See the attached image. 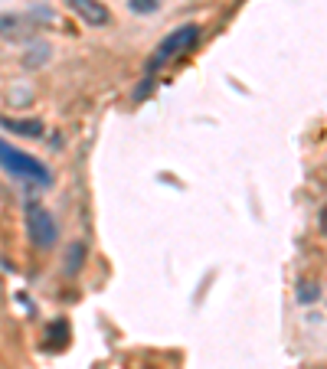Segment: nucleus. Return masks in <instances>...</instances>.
I'll return each instance as SVG.
<instances>
[{
  "label": "nucleus",
  "instance_id": "f257e3e1",
  "mask_svg": "<svg viewBox=\"0 0 327 369\" xmlns=\"http://www.w3.org/2000/svg\"><path fill=\"white\" fill-rule=\"evenodd\" d=\"M200 37H203V30L197 23L170 30V33L157 43V50L151 52V59H148V79H151L157 69H164L167 62H174V59H180V56H187L190 50H197V46H200Z\"/></svg>",
  "mask_w": 327,
  "mask_h": 369
},
{
  "label": "nucleus",
  "instance_id": "f03ea898",
  "mask_svg": "<svg viewBox=\"0 0 327 369\" xmlns=\"http://www.w3.org/2000/svg\"><path fill=\"white\" fill-rule=\"evenodd\" d=\"M0 170H7L10 177H17V180H30V183H39V186L52 183V173L43 160H37L33 154H26V150H20V148H13V144H7L3 137H0Z\"/></svg>",
  "mask_w": 327,
  "mask_h": 369
},
{
  "label": "nucleus",
  "instance_id": "7ed1b4c3",
  "mask_svg": "<svg viewBox=\"0 0 327 369\" xmlns=\"http://www.w3.org/2000/svg\"><path fill=\"white\" fill-rule=\"evenodd\" d=\"M26 235H30V242L37 248H52L56 246V239H59V226L52 219V212L46 206H39V203H30L26 206Z\"/></svg>",
  "mask_w": 327,
  "mask_h": 369
},
{
  "label": "nucleus",
  "instance_id": "20e7f679",
  "mask_svg": "<svg viewBox=\"0 0 327 369\" xmlns=\"http://www.w3.org/2000/svg\"><path fill=\"white\" fill-rule=\"evenodd\" d=\"M63 3L76 13L79 20H86L88 26H105L112 20V13H108V7L101 0H63Z\"/></svg>",
  "mask_w": 327,
  "mask_h": 369
},
{
  "label": "nucleus",
  "instance_id": "39448f33",
  "mask_svg": "<svg viewBox=\"0 0 327 369\" xmlns=\"http://www.w3.org/2000/svg\"><path fill=\"white\" fill-rule=\"evenodd\" d=\"M0 128L20 137H43V131H46L39 118H7V114H0Z\"/></svg>",
  "mask_w": 327,
  "mask_h": 369
},
{
  "label": "nucleus",
  "instance_id": "423d86ee",
  "mask_svg": "<svg viewBox=\"0 0 327 369\" xmlns=\"http://www.w3.org/2000/svg\"><path fill=\"white\" fill-rule=\"evenodd\" d=\"M82 265H86V242H69L66 246V261H63V268H66V275L72 278V275H79L82 271Z\"/></svg>",
  "mask_w": 327,
  "mask_h": 369
},
{
  "label": "nucleus",
  "instance_id": "0eeeda50",
  "mask_svg": "<svg viewBox=\"0 0 327 369\" xmlns=\"http://www.w3.org/2000/svg\"><path fill=\"white\" fill-rule=\"evenodd\" d=\"M66 343H69V323L66 320H52L46 327V346L50 350H63Z\"/></svg>",
  "mask_w": 327,
  "mask_h": 369
},
{
  "label": "nucleus",
  "instance_id": "6e6552de",
  "mask_svg": "<svg viewBox=\"0 0 327 369\" xmlns=\"http://www.w3.org/2000/svg\"><path fill=\"white\" fill-rule=\"evenodd\" d=\"M128 7L135 13H154L161 7V0H128Z\"/></svg>",
  "mask_w": 327,
  "mask_h": 369
},
{
  "label": "nucleus",
  "instance_id": "1a4fd4ad",
  "mask_svg": "<svg viewBox=\"0 0 327 369\" xmlns=\"http://www.w3.org/2000/svg\"><path fill=\"white\" fill-rule=\"evenodd\" d=\"M317 297V291H315V281H304V284H298V301H304V304H311Z\"/></svg>",
  "mask_w": 327,
  "mask_h": 369
},
{
  "label": "nucleus",
  "instance_id": "9d476101",
  "mask_svg": "<svg viewBox=\"0 0 327 369\" xmlns=\"http://www.w3.org/2000/svg\"><path fill=\"white\" fill-rule=\"evenodd\" d=\"M321 232L327 235V203H324V206H321Z\"/></svg>",
  "mask_w": 327,
  "mask_h": 369
}]
</instances>
